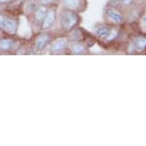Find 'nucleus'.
<instances>
[{"label": "nucleus", "instance_id": "0eeeda50", "mask_svg": "<svg viewBox=\"0 0 146 146\" xmlns=\"http://www.w3.org/2000/svg\"><path fill=\"white\" fill-rule=\"evenodd\" d=\"M69 38L67 35L59 34L56 35L49 46L47 54L51 56H62V54H68V45Z\"/></svg>", "mask_w": 146, "mask_h": 146}, {"label": "nucleus", "instance_id": "1a4fd4ad", "mask_svg": "<svg viewBox=\"0 0 146 146\" xmlns=\"http://www.w3.org/2000/svg\"><path fill=\"white\" fill-rule=\"evenodd\" d=\"M59 6L80 13L86 11L88 3L87 0H60Z\"/></svg>", "mask_w": 146, "mask_h": 146}, {"label": "nucleus", "instance_id": "9d476101", "mask_svg": "<svg viewBox=\"0 0 146 146\" xmlns=\"http://www.w3.org/2000/svg\"><path fill=\"white\" fill-rule=\"evenodd\" d=\"M89 47L81 41L72 40L69 41L68 45V54L74 56H84L89 54Z\"/></svg>", "mask_w": 146, "mask_h": 146}, {"label": "nucleus", "instance_id": "f8f14e48", "mask_svg": "<svg viewBox=\"0 0 146 146\" xmlns=\"http://www.w3.org/2000/svg\"><path fill=\"white\" fill-rule=\"evenodd\" d=\"M139 28L140 29V32L146 34V10L141 12L139 17Z\"/></svg>", "mask_w": 146, "mask_h": 146}, {"label": "nucleus", "instance_id": "423d86ee", "mask_svg": "<svg viewBox=\"0 0 146 146\" xmlns=\"http://www.w3.org/2000/svg\"><path fill=\"white\" fill-rule=\"evenodd\" d=\"M125 52L128 54H140L146 53V34L140 32L131 35L126 41Z\"/></svg>", "mask_w": 146, "mask_h": 146}, {"label": "nucleus", "instance_id": "9b49d317", "mask_svg": "<svg viewBox=\"0 0 146 146\" xmlns=\"http://www.w3.org/2000/svg\"><path fill=\"white\" fill-rule=\"evenodd\" d=\"M117 4L119 6L121 9H130V8L134 7L136 0H115Z\"/></svg>", "mask_w": 146, "mask_h": 146}, {"label": "nucleus", "instance_id": "39448f33", "mask_svg": "<svg viewBox=\"0 0 146 146\" xmlns=\"http://www.w3.org/2000/svg\"><path fill=\"white\" fill-rule=\"evenodd\" d=\"M115 2V0H114ZM104 22L111 26H123L126 22V16L123 9L113 1L109 2L103 11Z\"/></svg>", "mask_w": 146, "mask_h": 146}, {"label": "nucleus", "instance_id": "f257e3e1", "mask_svg": "<svg viewBox=\"0 0 146 146\" xmlns=\"http://www.w3.org/2000/svg\"><path fill=\"white\" fill-rule=\"evenodd\" d=\"M123 35L122 26H111L107 23H98L94 28V35L101 46L109 48L119 42Z\"/></svg>", "mask_w": 146, "mask_h": 146}, {"label": "nucleus", "instance_id": "7ed1b4c3", "mask_svg": "<svg viewBox=\"0 0 146 146\" xmlns=\"http://www.w3.org/2000/svg\"><path fill=\"white\" fill-rule=\"evenodd\" d=\"M54 30L52 31H38L35 32L29 43V54H40L48 50L51 42L56 35Z\"/></svg>", "mask_w": 146, "mask_h": 146}, {"label": "nucleus", "instance_id": "6e6552de", "mask_svg": "<svg viewBox=\"0 0 146 146\" xmlns=\"http://www.w3.org/2000/svg\"><path fill=\"white\" fill-rule=\"evenodd\" d=\"M59 5L48 7L46 15L43 21L41 22L39 31H52L54 30L57 23V13H58Z\"/></svg>", "mask_w": 146, "mask_h": 146}, {"label": "nucleus", "instance_id": "f03ea898", "mask_svg": "<svg viewBox=\"0 0 146 146\" xmlns=\"http://www.w3.org/2000/svg\"><path fill=\"white\" fill-rule=\"evenodd\" d=\"M81 23V16L75 11L68 10L65 8L58 9L57 13L56 31L60 34L67 35Z\"/></svg>", "mask_w": 146, "mask_h": 146}, {"label": "nucleus", "instance_id": "4468645a", "mask_svg": "<svg viewBox=\"0 0 146 146\" xmlns=\"http://www.w3.org/2000/svg\"><path fill=\"white\" fill-rule=\"evenodd\" d=\"M17 1L18 0H0V9H6V8L12 6L13 4L16 3Z\"/></svg>", "mask_w": 146, "mask_h": 146}, {"label": "nucleus", "instance_id": "20e7f679", "mask_svg": "<svg viewBox=\"0 0 146 146\" xmlns=\"http://www.w3.org/2000/svg\"><path fill=\"white\" fill-rule=\"evenodd\" d=\"M20 29V18L15 13L8 11H0V34L18 36Z\"/></svg>", "mask_w": 146, "mask_h": 146}, {"label": "nucleus", "instance_id": "ddd939ff", "mask_svg": "<svg viewBox=\"0 0 146 146\" xmlns=\"http://www.w3.org/2000/svg\"><path fill=\"white\" fill-rule=\"evenodd\" d=\"M37 3L45 7H51L54 5H59L60 0H37Z\"/></svg>", "mask_w": 146, "mask_h": 146}]
</instances>
